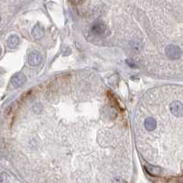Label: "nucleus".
Returning a JSON list of instances; mask_svg holds the SVG:
<instances>
[{"label": "nucleus", "mask_w": 183, "mask_h": 183, "mask_svg": "<svg viewBox=\"0 0 183 183\" xmlns=\"http://www.w3.org/2000/svg\"><path fill=\"white\" fill-rule=\"evenodd\" d=\"M165 51L170 60H179L182 55V51L180 50V48L176 45H168Z\"/></svg>", "instance_id": "f257e3e1"}, {"label": "nucleus", "mask_w": 183, "mask_h": 183, "mask_svg": "<svg viewBox=\"0 0 183 183\" xmlns=\"http://www.w3.org/2000/svg\"><path fill=\"white\" fill-rule=\"evenodd\" d=\"M92 33L95 36H102L105 34L106 30V26L103 21H95L91 28Z\"/></svg>", "instance_id": "f03ea898"}, {"label": "nucleus", "mask_w": 183, "mask_h": 183, "mask_svg": "<svg viewBox=\"0 0 183 183\" xmlns=\"http://www.w3.org/2000/svg\"><path fill=\"white\" fill-rule=\"evenodd\" d=\"M26 80H27L26 76L24 75L23 73L18 72L11 78V84L13 85L15 88H18V87H21L22 85L25 83Z\"/></svg>", "instance_id": "7ed1b4c3"}, {"label": "nucleus", "mask_w": 183, "mask_h": 183, "mask_svg": "<svg viewBox=\"0 0 183 183\" xmlns=\"http://www.w3.org/2000/svg\"><path fill=\"white\" fill-rule=\"evenodd\" d=\"M42 60V56L39 51H32L28 54V62L29 65L31 66H37L39 65Z\"/></svg>", "instance_id": "20e7f679"}, {"label": "nucleus", "mask_w": 183, "mask_h": 183, "mask_svg": "<svg viewBox=\"0 0 183 183\" xmlns=\"http://www.w3.org/2000/svg\"><path fill=\"white\" fill-rule=\"evenodd\" d=\"M170 108V112H171L176 116H182L183 115V105L179 102V101H175L173 102L169 106Z\"/></svg>", "instance_id": "39448f33"}, {"label": "nucleus", "mask_w": 183, "mask_h": 183, "mask_svg": "<svg viewBox=\"0 0 183 183\" xmlns=\"http://www.w3.org/2000/svg\"><path fill=\"white\" fill-rule=\"evenodd\" d=\"M44 35V28H42L40 25H37L34 27L33 30H32V36L34 37L35 39H41Z\"/></svg>", "instance_id": "423d86ee"}, {"label": "nucleus", "mask_w": 183, "mask_h": 183, "mask_svg": "<svg viewBox=\"0 0 183 183\" xmlns=\"http://www.w3.org/2000/svg\"><path fill=\"white\" fill-rule=\"evenodd\" d=\"M145 126L148 131H153L157 126V122L154 118H146L145 121Z\"/></svg>", "instance_id": "0eeeda50"}, {"label": "nucleus", "mask_w": 183, "mask_h": 183, "mask_svg": "<svg viewBox=\"0 0 183 183\" xmlns=\"http://www.w3.org/2000/svg\"><path fill=\"white\" fill-rule=\"evenodd\" d=\"M18 43H19V39H18L17 36H16V35L10 36L8 38V45L11 49L16 48L18 45Z\"/></svg>", "instance_id": "6e6552de"}, {"label": "nucleus", "mask_w": 183, "mask_h": 183, "mask_svg": "<svg viewBox=\"0 0 183 183\" xmlns=\"http://www.w3.org/2000/svg\"><path fill=\"white\" fill-rule=\"evenodd\" d=\"M146 171H148L150 175L157 176L160 173V168L157 167H154V166H148L146 167Z\"/></svg>", "instance_id": "1a4fd4ad"}, {"label": "nucleus", "mask_w": 183, "mask_h": 183, "mask_svg": "<svg viewBox=\"0 0 183 183\" xmlns=\"http://www.w3.org/2000/svg\"><path fill=\"white\" fill-rule=\"evenodd\" d=\"M70 1L72 3V4H74V5H78V4H80L82 0H70Z\"/></svg>", "instance_id": "9d476101"}, {"label": "nucleus", "mask_w": 183, "mask_h": 183, "mask_svg": "<svg viewBox=\"0 0 183 183\" xmlns=\"http://www.w3.org/2000/svg\"><path fill=\"white\" fill-rule=\"evenodd\" d=\"M127 63L129 64L130 66H131V65H132V66H135V64H134V62H130L129 60H127Z\"/></svg>", "instance_id": "9b49d317"}]
</instances>
